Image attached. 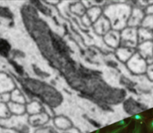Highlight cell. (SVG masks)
<instances>
[{
	"label": "cell",
	"instance_id": "cell-4",
	"mask_svg": "<svg viewBox=\"0 0 153 133\" xmlns=\"http://www.w3.org/2000/svg\"><path fill=\"white\" fill-rule=\"evenodd\" d=\"M131 133H143V128L140 124H136L135 128L131 131Z\"/></svg>",
	"mask_w": 153,
	"mask_h": 133
},
{
	"label": "cell",
	"instance_id": "cell-2",
	"mask_svg": "<svg viewBox=\"0 0 153 133\" xmlns=\"http://www.w3.org/2000/svg\"><path fill=\"white\" fill-rule=\"evenodd\" d=\"M146 126L148 133H153V118H150L146 121Z\"/></svg>",
	"mask_w": 153,
	"mask_h": 133
},
{
	"label": "cell",
	"instance_id": "cell-1",
	"mask_svg": "<svg viewBox=\"0 0 153 133\" xmlns=\"http://www.w3.org/2000/svg\"><path fill=\"white\" fill-rule=\"evenodd\" d=\"M10 50V46L5 40L0 39V54L3 57H7Z\"/></svg>",
	"mask_w": 153,
	"mask_h": 133
},
{
	"label": "cell",
	"instance_id": "cell-5",
	"mask_svg": "<svg viewBox=\"0 0 153 133\" xmlns=\"http://www.w3.org/2000/svg\"><path fill=\"white\" fill-rule=\"evenodd\" d=\"M147 118L148 117H146V115H137L135 117H134V118L135 119L136 121H138L140 122H143L145 121Z\"/></svg>",
	"mask_w": 153,
	"mask_h": 133
},
{
	"label": "cell",
	"instance_id": "cell-3",
	"mask_svg": "<svg viewBox=\"0 0 153 133\" xmlns=\"http://www.w3.org/2000/svg\"><path fill=\"white\" fill-rule=\"evenodd\" d=\"M35 133H57L55 130L52 129L50 127L48 128H43V129H39V130H37Z\"/></svg>",
	"mask_w": 153,
	"mask_h": 133
}]
</instances>
